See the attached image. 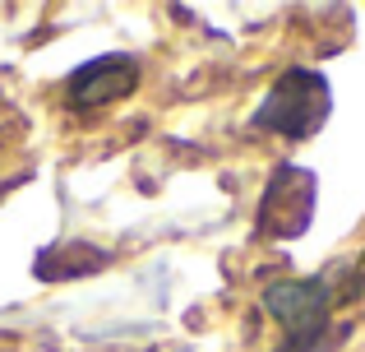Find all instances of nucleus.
<instances>
[{"label":"nucleus","mask_w":365,"mask_h":352,"mask_svg":"<svg viewBox=\"0 0 365 352\" xmlns=\"http://www.w3.org/2000/svg\"><path fill=\"white\" fill-rule=\"evenodd\" d=\"M329 116V84L310 70H292L273 89V98L255 111V130H277L287 139H305Z\"/></svg>","instance_id":"f257e3e1"},{"label":"nucleus","mask_w":365,"mask_h":352,"mask_svg":"<svg viewBox=\"0 0 365 352\" xmlns=\"http://www.w3.org/2000/svg\"><path fill=\"white\" fill-rule=\"evenodd\" d=\"M120 65V56H111V61H98V65H88V70H79L74 74V84H70V93H74V102L79 107H88V102H111V98H125V93L134 89V79H139V70H125L111 79V70Z\"/></svg>","instance_id":"f03ea898"}]
</instances>
